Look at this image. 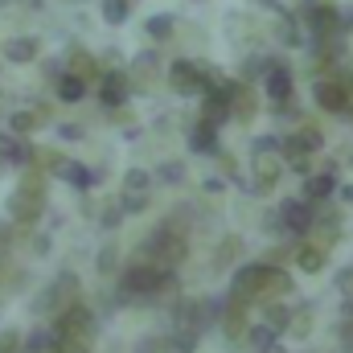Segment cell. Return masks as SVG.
Instances as JSON below:
<instances>
[{
    "label": "cell",
    "instance_id": "f546056e",
    "mask_svg": "<svg viewBox=\"0 0 353 353\" xmlns=\"http://www.w3.org/2000/svg\"><path fill=\"white\" fill-rule=\"evenodd\" d=\"M275 41H279V46H300V41H304L300 29H296V21H292V12L279 17V25H275Z\"/></svg>",
    "mask_w": 353,
    "mask_h": 353
},
{
    "label": "cell",
    "instance_id": "4316f807",
    "mask_svg": "<svg viewBox=\"0 0 353 353\" xmlns=\"http://www.w3.org/2000/svg\"><path fill=\"white\" fill-rule=\"evenodd\" d=\"M239 255H243V239H239V234H226V239L218 243V251H214V267L226 271V267L239 263Z\"/></svg>",
    "mask_w": 353,
    "mask_h": 353
},
{
    "label": "cell",
    "instance_id": "e575fe53",
    "mask_svg": "<svg viewBox=\"0 0 353 353\" xmlns=\"http://www.w3.org/2000/svg\"><path fill=\"white\" fill-rule=\"evenodd\" d=\"M83 94H87V87H83L79 79H70V74L58 79V99H62V103H79Z\"/></svg>",
    "mask_w": 353,
    "mask_h": 353
},
{
    "label": "cell",
    "instance_id": "ee69618b",
    "mask_svg": "<svg viewBox=\"0 0 353 353\" xmlns=\"http://www.w3.org/2000/svg\"><path fill=\"white\" fill-rule=\"evenodd\" d=\"M247 337H251V341H255L259 350H271V345H275V333H271V329H263V325H255V329H247Z\"/></svg>",
    "mask_w": 353,
    "mask_h": 353
},
{
    "label": "cell",
    "instance_id": "ac0fdd59",
    "mask_svg": "<svg viewBox=\"0 0 353 353\" xmlns=\"http://www.w3.org/2000/svg\"><path fill=\"white\" fill-rule=\"evenodd\" d=\"M62 74H70V79H79V83L87 87V83L99 79V62L90 58L87 50H70V54H66V70H62Z\"/></svg>",
    "mask_w": 353,
    "mask_h": 353
},
{
    "label": "cell",
    "instance_id": "ab89813d",
    "mask_svg": "<svg viewBox=\"0 0 353 353\" xmlns=\"http://www.w3.org/2000/svg\"><path fill=\"white\" fill-rule=\"evenodd\" d=\"M115 263H119V251H115V243H107L99 251V275H115Z\"/></svg>",
    "mask_w": 353,
    "mask_h": 353
},
{
    "label": "cell",
    "instance_id": "60d3db41",
    "mask_svg": "<svg viewBox=\"0 0 353 353\" xmlns=\"http://www.w3.org/2000/svg\"><path fill=\"white\" fill-rule=\"evenodd\" d=\"M267 74V58H247L243 62V83L251 87V79H263Z\"/></svg>",
    "mask_w": 353,
    "mask_h": 353
},
{
    "label": "cell",
    "instance_id": "8fae6325",
    "mask_svg": "<svg viewBox=\"0 0 353 353\" xmlns=\"http://www.w3.org/2000/svg\"><path fill=\"white\" fill-rule=\"evenodd\" d=\"M128 94H132L128 74H119V70H107V74H99V99H103V107H107V111H123Z\"/></svg>",
    "mask_w": 353,
    "mask_h": 353
},
{
    "label": "cell",
    "instance_id": "e0dca14e",
    "mask_svg": "<svg viewBox=\"0 0 353 353\" xmlns=\"http://www.w3.org/2000/svg\"><path fill=\"white\" fill-rule=\"evenodd\" d=\"M222 329H226V337L230 341H243L247 337V300H226V308H222V321H218Z\"/></svg>",
    "mask_w": 353,
    "mask_h": 353
},
{
    "label": "cell",
    "instance_id": "7c38bea8",
    "mask_svg": "<svg viewBox=\"0 0 353 353\" xmlns=\"http://www.w3.org/2000/svg\"><path fill=\"white\" fill-rule=\"evenodd\" d=\"M230 90H234V83H222L218 90H210V94H205V103H201V123L218 128V123H226V119H230Z\"/></svg>",
    "mask_w": 353,
    "mask_h": 353
},
{
    "label": "cell",
    "instance_id": "cb8c5ba5",
    "mask_svg": "<svg viewBox=\"0 0 353 353\" xmlns=\"http://www.w3.org/2000/svg\"><path fill=\"white\" fill-rule=\"evenodd\" d=\"M37 50H41V41H37V37H12V41L4 46V58H8L12 66H25V62H33V58H37Z\"/></svg>",
    "mask_w": 353,
    "mask_h": 353
},
{
    "label": "cell",
    "instance_id": "603a6c76",
    "mask_svg": "<svg viewBox=\"0 0 353 353\" xmlns=\"http://www.w3.org/2000/svg\"><path fill=\"white\" fill-rule=\"evenodd\" d=\"M0 157H4V161H12V165H29L37 152H33V144H25L21 136H8V132H0Z\"/></svg>",
    "mask_w": 353,
    "mask_h": 353
},
{
    "label": "cell",
    "instance_id": "3957f363",
    "mask_svg": "<svg viewBox=\"0 0 353 353\" xmlns=\"http://www.w3.org/2000/svg\"><path fill=\"white\" fill-rule=\"evenodd\" d=\"M79 292H83V288H79V275L66 271V275H58L46 292L33 296V312H37V316H58V312H66L70 304H79Z\"/></svg>",
    "mask_w": 353,
    "mask_h": 353
},
{
    "label": "cell",
    "instance_id": "c3c4849f",
    "mask_svg": "<svg viewBox=\"0 0 353 353\" xmlns=\"http://www.w3.org/2000/svg\"><path fill=\"white\" fill-rule=\"evenodd\" d=\"M12 243H17V234H12V222H0V259L12 251Z\"/></svg>",
    "mask_w": 353,
    "mask_h": 353
},
{
    "label": "cell",
    "instance_id": "4dcf8cb0",
    "mask_svg": "<svg viewBox=\"0 0 353 353\" xmlns=\"http://www.w3.org/2000/svg\"><path fill=\"white\" fill-rule=\"evenodd\" d=\"M21 350L25 353H54V333H50V329H33Z\"/></svg>",
    "mask_w": 353,
    "mask_h": 353
},
{
    "label": "cell",
    "instance_id": "30bf717a",
    "mask_svg": "<svg viewBox=\"0 0 353 353\" xmlns=\"http://www.w3.org/2000/svg\"><path fill=\"white\" fill-rule=\"evenodd\" d=\"M308 239H312L316 251H329L341 239V214L337 210H316L312 214V226H308Z\"/></svg>",
    "mask_w": 353,
    "mask_h": 353
},
{
    "label": "cell",
    "instance_id": "9a60e30c",
    "mask_svg": "<svg viewBox=\"0 0 353 353\" xmlns=\"http://www.w3.org/2000/svg\"><path fill=\"white\" fill-rule=\"evenodd\" d=\"M230 115L243 119V123H251L259 115V90L247 87V83H234V90H230Z\"/></svg>",
    "mask_w": 353,
    "mask_h": 353
},
{
    "label": "cell",
    "instance_id": "6da1fadb",
    "mask_svg": "<svg viewBox=\"0 0 353 353\" xmlns=\"http://www.w3.org/2000/svg\"><path fill=\"white\" fill-rule=\"evenodd\" d=\"M185 255H189L185 230H181V226H173V222L157 226V230L144 239V247H140V259H148V263L161 267V271H173V267H181V263H185Z\"/></svg>",
    "mask_w": 353,
    "mask_h": 353
},
{
    "label": "cell",
    "instance_id": "f1b7e54d",
    "mask_svg": "<svg viewBox=\"0 0 353 353\" xmlns=\"http://www.w3.org/2000/svg\"><path fill=\"white\" fill-rule=\"evenodd\" d=\"M173 29H176L173 12H157V17H148V25H144V33H148L152 41H169V37H173Z\"/></svg>",
    "mask_w": 353,
    "mask_h": 353
},
{
    "label": "cell",
    "instance_id": "d590c367",
    "mask_svg": "<svg viewBox=\"0 0 353 353\" xmlns=\"http://www.w3.org/2000/svg\"><path fill=\"white\" fill-rule=\"evenodd\" d=\"M296 267H300V271H321V267H325V251L300 247V251H296Z\"/></svg>",
    "mask_w": 353,
    "mask_h": 353
},
{
    "label": "cell",
    "instance_id": "ba28073f",
    "mask_svg": "<svg viewBox=\"0 0 353 353\" xmlns=\"http://www.w3.org/2000/svg\"><path fill=\"white\" fill-rule=\"evenodd\" d=\"M267 275H271V267L267 263L239 267V271H234V283H230V300H255V296H263Z\"/></svg>",
    "mask_w": 353,
    "mask_h": 353
},
{
    "label": "cell",
    "instance_id": "8992f818",
    "mask_svg": "<svg viewBox=\"0 0 353 353\" xmlns=\"http://www.w3.org/2000/svg\"><path fill=\"white\" fill-rule=\"evenodd\" d=\"M321 144H325L321 128H316V123H304V128H296V136H292V140H279V152H283L300 173H308V157H312V152H321Z\"/></svg>",
    "mask_w": 353,
    "mask_h": 353
},
{
    "label": "cell",
    "instance_id": "d6986e66",
    "mask_svg": "<svg viewBox=\"0 0 353 353\" xmlns=\"http://www.w3.org/2000/svg\"><path fill=\"white\" fill-rule=\"evenodd\" d=\"M169 87H173L176 94H201L197 62H173V66H169Z\"/></svg>",
    "mask_w": 353,
    "mask_h": 353
},
{
    "label": "cell",
    "instance_id": "484cf974",
    "mask_svg": "<svg viewBox=\"0 0 353 353\" xmlns=\"http://www.w3.org/2000/svg\"><path fill=\"white\" fill-rule=\"evenodd\" d=\"M189 148H193L197 157H205V152L214 157V152H218V128H210V123H197V128L189 132Z\"/></svg>",
    "mask_w": 353,
    "mask_h": 353
},
{
    "label": "cell",
    "instance_id": "1f68e13d",
    "mask_svg": "<svg viewBox=\"0 0 353 353\" xmlns=\"http://www.w3.org/2000/svg\"><path fill=\"white\" fill-rule=\"evenodd\" d=\"M292 292V275H283V267H271V275H267V288H263V296H288Z\"/></svg>",
    "mask_w": 353,
    "mask_h": 353
},
{
    "label": "cell",
    "instance_id": "2e32d148",
    "mask_svg": "<svg viewBox=\"0 0 353 353\" xmlns=\"http://www.w3.org/2000/svg\"><path fill=\"white\" fill-rule=\"evenodd\" d=\"M46 119H50V111H41V107H21V111H8V136H29V132L46 128Z\"/></svg>",
    "mask_w": 353,
    "mask_h": 353
},
{
    "label": "cell",
    "instance_id": "5bb4252c",
    "mask_svg": "<svg viewBox=\"0 0 353 353\" xmlns=\"http://www.w3.org/2000/svg\"><path fill=\"white\" fill-rule=\"evenodd\" d=\"M312 99L325 107V111H333V115H345V103H350V90L341 87L337 79H321L316 87H312Z\"/></svg>",
    "mask_w": 353,
    "mask_h": 353
},
{
    "label": "cell",
    "instance_id": "74e56055",
    "mask_svg": "<svg viewBox=\"0 0 353 353\" xmlns=\"http://www.w3.org/2000/svg\"><path fill=\"white\" fill-rule=\"evenodd\" d=\"M148 181L152 176L144 173V169H132V173L123 176V193H148Z\"/></svg>",
    "mask_w": 353,
    "mask_h": 353
},
{
    "label": "cell",
    "instance_id": "836d02e7",
    "mask_svg": "<svg viewBox=\"0 0 353 353\" xmlns=\"http://www.w3.org/2000/svg\"><path fill=\"white\" fill-rule=\"evenodd\" d=\"M99 8H103L107 25H123L128 21V0H99Z\"/></svg>",
    "mask_w": 353,
    "mask_h": 353
},
{
    "label": "cell",
    "instance_id": "4fadbf2b",
    "mask_svg": "<svg viewBox=\"0 0 353 353\" xmlns=\"http://www.w3.org/2000/svg\"><path fill=\"white\" fill-rule=\"evenodd\" d=\"M263 90H267V99H271V103H283V99H292V70H288L283 62H275V58H267Z\"/></svg>",
    "mask_w": 353,
    "mask_h": 353
},
{
    "label": "cell",
    "instance_id": "44dd1931",
    "mask_svg": "<svg viewBox=\"0 0 353 353\" xmlns=\"http://www.w3.org/2000/svg\"><path fill=\"white\" fill-rule=\"evenodd\" d=\"M337 193V176L333 173H308L304 176V201L312 205V201H325V197H333Z\"/></svg>",
    "mask_w": 353,
    "mask_h": 353
},
{
    "label": "cell",
    "instance_id": "816d5d0a",
    "mask_svg": "<svg viewBox=\"0 0 353 353\" xmlns=\"http://www.w3.org/2000/svg\"><path fill=\"white\" fill-rule=\"evenodd\" d=\"M79 136H83V128H79V123H66V128H62V140H79Z\"/></svg>",
    "mask_w": 353,
    "mask_h": 353
},
{
    "label": "cell",
    "instance_id": "7402d4cb",
    "mask_svg": "<svg viewBox=\"0 0 353 353\" xmlns=\"http://www.w3.org/2000/svg\"><path fill=\"white\" fill-rule=\"evenodd\" d=\"M251 165H255V176L263 185H275L283 176V157L279 152H251Z\"/></svg>",
    "mask_w": 353,
    "mask_h": 353
},
{
    "label": "cell",
    "instance_id": "11a10c76",
    "mask_svg": "<svg viewBox=\"0 0 353 353\" xmlns=\"http://www.w3.org/2000/svg\"><path fill=\"white\" fill-rule=\"evenodd\" d=\"M345 115H353V90H350V103H345Z\"/></svg>",
    "mask_w": 353,
    "mask_h": 353
},
{
    "label": "cell",
    "instance_id": "83f0119b",
    "mask_svg": "<svg viewBox=\"0 0 353 353\" xmlns=\"http://www.w3.org/2000/svg\"><path fill=\"white\" fill-rule=\"evenodd\" d=\"M288 325H292V308H288V304H279V300H271V304L263 308V329H271V333L279 337Z\"/></svg>",
    "mask_w": 353,
    "mask_h": 353
},
{
    "label": "cell",
    "instance_id": "f6af8a7d",
    "mask_svg": "<svg viewBox=\"0 0 353 353\" xmlns=\"http://www.w3.org/2000/svg\"><path fill=\"white\" fill-rule=\"evenodd\" d=\"M21 350V333L17 329H0V353H17Z\"/></svg>",
    "mask_w": 353,
    "mask_h": 353
},
{
    "label": "cell",
    "instance_id": "f907efd6",
    "mask_svg": "<svg viewBox=\"0 0 353 353\" xmlns=\"http://www.w3.org/2000/svg\"><path fill=\"white\" fill-rule=\"evenodd\" d=\"M337 288H341V292H345V296L353 300V267H345V271L337 275Z\"/></svg>",
    "mask_w": 353,
    "mask_h": 353
},
{
    "label": "cell",
    "instance_id": "d4e9b609",
    "mask_svg": "<svg viewBox=\"0 0 353 353\" xmlns=\"http://www.w3.org/2000/svg\"><path fill=\"white\" fill-rule=\"evenodd\" d=\"M54 173L62 176V181H70V185H74V189H90V185H94V181H99V176L90 173L87 165H79V161H66V157H62V165H58V169H54Z\"/></svg>",
    "mask_w": 353,
    "mask_h": 353
},
{
    "label": "cell",
    "instance_id": "bcb514c9",
    "mask_svg": "<svg viewBox=\"0 0 353 353\" xmlns=\"http://www.w3.org/2000/svg\"><path fill=\"white\" fill-rule=\"evenodd\" d=\"M119 218H123V210H119V201H111V205H103V214H99V222L111 230V226H119Z\"/></svg>",
    "mask_w": 353,
    "mask_h": 353
},
{
    "label": "cell",
    "instance_id": "52a82bcc",
    "mask_svg": "<svg viewBox=\"0 0 353 353\" xmlns=\"http://www.w3.org/2000/svg\"><path fill=\"white\" fill-rule=\"evenodd\" d=\"M54 337H70V341H83L87 345L90 337H94V316H90V308L79 300V304H70L66 312H58V321H54V329H50Z\"/></svg>",
    "mask_w": 353,
    "mask_h": 353
},
{
    "label": "cell",
    "instance_id": "7bdbcfd3",
    "mask_svg": "<svg viewBox=\"0 0 353 353\" xmlns=\"http://www.w3.org/2000/svg\"><path fill=\"white\" fill-rule=\"evenodd\" d=\"M197 337H201V333L185 329V333H176V337H169V341H173V350H181V353H193V350H197Z\"/></svg>",
    "mask_w": 353,
    "mask_h": 353
},
{
    "label": "cell",
    "instance_id": "9f6ffc18",
    "mask_svg": "<svg viewBox=\"0 0 353 353\" xmlns=\"http://www.w3.org/2000/svg\"><path fill=\"white\" fill-rule=\"evenodd\" d=\"M263 353H283V350H279V345H271V350H263Z\"/></svg>",
    "mask_w": 353,
    "mask_h": 353
},
{
    "label": "cell",
    "instance_id": "7dc6e473",
    "mask_svg": "<svg viewBox=\"0 0 353 353\" xmlns=\"http://www.w3.org/2000/svg\"><path fill=\"white\" fill-rule=\"evenodd\" d=\"M288 329H292V333H300V337H308V329H312V316L292 308V325H288Z\"/></svg>",
    "mask_w": 353,
    "mask_h": 353
},
{
    "label": "cell",
    "instance_id": "b9f144b4",
    "mask_svg": "<svg viewBox=\"0 0 353 353\" xmlns=\"http://www.w3.org/2000/svg\"><path fill=\"white\" fill-rule=\"evenodd\" d=\"M161 181L181 185V181H185V165H181V161H165V165H161Z\"/></svg>",
    "mask_w": 353,
    "mask_h": 353
},
{
    "label": "cell",
    "instance_id": "f5cc1de1",
    "mask_svg": "<svg viewBox=\"0 0 353 353\" xmlns=\"http://www.w3.org/2000/svg\"><path fill=\"white\" fill-rule=\"evenodd\" d=\"M341 321H345V325H353V300L345 304V308H341Z\"/></svg>",
    "mask_w": 353,
    "mask_h": 353
},
{
    "label": "cell",
    "instance_id": "ffe728a7",
    "mask_svg": "<svg viewBox=\"0 0 353 353\" xmlns=\"http://www.w3.org/2000/svg\"><path fill=\"white\" fill-rule=\"evenodd\" d=\"M157 74H161V58H157V50H148V54H140V58L132 62V74H128V83H132V87H148Z\"/></svg>",
    "mask_w": 353,
    "mask_h": 353
},
{
    "label": "cell",
    "instance_id": "5b68a950",
    "mask_svg": "<svg viewBox=\"0 0 353 353\" xmlns=\"http://www.w3.org/2000/svg\"><path fill=\"white\" fill-rule=\"evenodd\" d=\"M300 21H304V29L316 37V46L341 41V33H345V17H341V8H333V4H304Z\"/></svg>",
    "mask_w": 353,
    "mask_h": 353
},
{
    "label": "cell",
    "instance_id": "d6a6232c",
    "mask_svg": "<svg viewBox=\"0 0 353 353\" xmlns=\"http://www.w3.org/2000/svg\"><path fill=\"white\" fill-rule=\"evenodd\" d=\"M173 325H176V333H185V329L197 333V325H193V300H176L173 304Z\"/></svg>",
    "mask_w": 353,
    "mask_h": 353
},
{
    "label": "cell",
    "instance_id": "277c9868",
    "mask_svg": "<svg viewBox=\"0 0 353 353\" xmlns=\"http://www.w3.org/2000/svg\"><path fill=\"white\" fill-rule=\"evenodd\" d=\"M169 283H173V271H161L140 255L123 271V296H152V292H165Z\"/></svg>",
    "mask_w": 353,
    "mask_h": 353
},
{
    "label": "cell",
    "instance_id": "9c48e42d",
    "mask_svg": "<svg viewBox=\"0 0 353 353\" xmlns=\"http://www.w3.org/2000/svg\"><path fill=\"white\" fill-rule=\"evenodd\" d=\"M312 205L304 201V197H288L279 210H275V218H279V230H288V234H308V226H312Z\"/></svg>",
    "mask_w": 353,
    "mask_h": 353
},
{
    "label": "cell",
    "instance_id": "6f0895ef",
    "mask_svg": "<svg viewBox=\"0 0 353 353\" xmlns=\"http://www.w3.org/2000/svg\"><path fill=\"white\" fill-rule=\"evenodd\" d=\"M17 353H25V350H17Z\"/></svg>",
    "mask_w": 353,
    "mask_h": 353
},
{
    "label": "cell",
    "instance_id": "f35d334b",
    "mask_svg": "<svg viewBox=\"0 0 353 353\" xmlns=\"http://www.w3.org/2000/svg\"><path fill=\"white\" fill-rule=\"evenodd\" d=\"M119 210L123 214H144L148 210V193H123L119 197Z\"/></svg>",
    "mask_w": 353,
    "mask_h": 353
},
{
    "label": "cell",
    "instance_id": "681fc988",
    "mask_svg": "<svg viewBox=\"0 0 353 353\" xmlns=\"http://www.w3.org/2000/svg\"><path fill=\"white\" fill-rule=\"evenodd\" d=\"M255 152H279V136H259L255 140Z\"/></svg>",
    "mask_w": 353,
    "mask_h": 353
},
{
    "label": "cell",
    "instance_id": "db71d44e",
    "mask_svg": "<svg viewBox=\"0 0 353 353\" xmlns=\"http://www.w3.org/2000/svg\"><path fill=\"white\" fill-rule=\"evenodd\" d=\"M341 201H350L353 205V185H341Z\"/></svg>",
    "mask_w": 353,
    "mask_h": 353
},
{
    "label": "cell",
    "instance_id": "8d00e7d4",
    "mask_svg": "<svg viewBox=\"0 0 353 353\" xmlns=\"http://www.w3.org/2000/svg\"><path fill=\"white\" fill-rule=\"evenodd\" d=\"M136 353H173V341L169 337H140Z\"/></svg>",
    "mask_w": 353,
    "mask_h": 353
},
{
    "label": "cell",
    "instance_id": "7a4b0ae2",
    "mask_svg": "<svg viewBox=\"0 0 353 353\" xmlns=\"http://www.w3.org/2000/svg\"><path fill=\"white\" fill-rule=\"evenodd\" d=\"M41 210H46V181L37 173H29L8 193V214H12L17 226H33L41 218Z\"/></svg>",
    "mask_w": 353,
    "mask_h": 353
}]
</instances>
